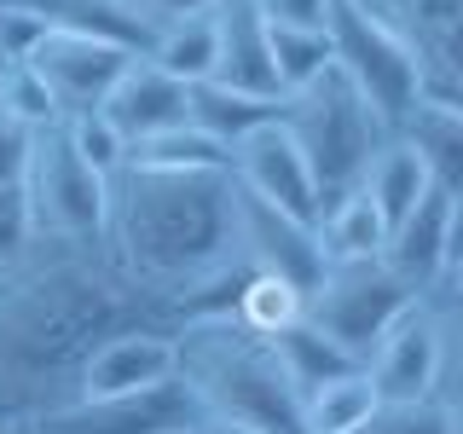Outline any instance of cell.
<instances>
[{"instance_id": "6da1fadb", "label": "cell", "mask_w": 463, "mask_h": 434, "mask_svg": "<svg viewBox=\"0 0 463 434\" xmlns=\"http://www.w3.org/2000/svg\"><path fill=\"white\" fill-rule=\"evenodd\" d=\"M122 330H168V307L110 260L105 238H35L0 272V429L76 400L81 365Z\"/></svg>"}, {"instance_id": "7a4b0ae2", "label": "cell", "mask_w": 463, "mask_h": 434, "mask_svg": "<svg viewBox=\"0 0 463 434\" xmlns=\"http://www.w3.org/2000/svg\"><path fill=\"white\" fill-rule=\"evenodd\" d=\"M105 250L168 307L174 330L226 318L243 284V260L232 250V174L116 168Z\"/></svg>"}, {"instance_id": "3957f363", "label": "cell", "mask_w": 463, "mask_h": 434, "mask_svg": "<svg viewBox=\"0 0 463 434\" xmlns=\"http://www.w3.org/2000/svg\"><path fill=\"white\" fill-rule=\"evenodd\" d=\"M174 376L197 400L203 423L243 434H301V394L284 376L267 336L238 318H197L174 330Z\"/></svg>"}, {"instance_id": "277c9868", "label": "cell", "mask_w": 463, "mask_h": 434, "mask_svg": "<svg viewBox=\"0 0 463 434\" xmlns=\"http://www.w3.org/2000/svg\"><path fill=\"white\" fill-rule=\"evenodd\" d=\"M279 127L296 139V151L307 156L318 197L359 185L376 145L388 139V122L371 110V99L342 76L336 64H325L313 81L289 87L279 99Z\"/></svg>"}, {"instance_id": "5b68a950", "label": "cell", "mask_w": 463, "mask_h": 434, "mask_svg": "<svg viewBox=\"0 0 463 434\" xmlns=\"http://www.w3.org/2000/svg\"><path fill=\"white\" fill-rule=\"evenodd\" d=\"M18 185H24L35 238H70V243L105 238L110 180L87 163L76 145H70L64 122L35 127V139H29V163H24V180Z\"/></svg>"}, {"instance_id": "8992f818", "label": "cell", "mask_w": 463, "mask_h": 434, "mask_svg": "<svg viewBox=\"0 0 463 434\" xmlns=\"http://www.w3.org/2000/svg\"><path fill=\"white\" fill-rule=\"evenodd\" d=\"M411 307H417L411 284H405L383 255H371V260H330L325 278L307 289V307H301V318L318 325L330 342L347 347V354L365 365V354Z\"/></svg>"}, {"instance_id": "52a82bcc", "label": "cell", "mask_w": 463, "mask_h": 434, "mask_svg": "<svg viewBox=\"0 0 463 434\" xmlns=\"http://www.w3.org/2000/svg\"><path fill=\"white\" fill-rule=\"evenodd\" d=\"M325 41H330V64L342 70L359 93L371 99V110L388 127L423 99V76H417V58L371 18L359 0H330L325 12Z\"/></svg>"}, {"instance_id": "ba28073f", "label": "cell", "mask_w": 463, "mask_h": 434, "mask_svg": "<svg viewBox=\"0 0 463 434\" xmlns=\"http://www.w3.org/2000/svg\"><path fill=\"white\" fill-rule=\"evenodd\" d=\"M383 260L411 284L417 301H423L429 289L463 284V197L446 192V185H429V192L417 197V209L388 226Z\"/></svg>"}, {"instance_id": "9c48e42d", "label": "cell", "mask_w": 463, "mask_h": 434, "mask_svg": "<svg viewBox=\"0 0 463 434\" xmlns=\"http://www.w3.org/2000/svg\"><path fill=\"white\" fill-rule=\"evenodd\" d=\"M203 423L197 400L185 394L180 376L156 388H134V394H76L52 411H41L35 423H24L29 434H163Z\"/></svg>"}, {"instance_id": "30bf717a", "label": "cell", "mask_w": 463, "mask_h": 434, "mask_svg": "<svg viewBox=\"0 0 463 434\" xmlns=\"http://www.w3.org/2000/svg\"><path fill=\"white\" fill-rule=\"evenodd\" d=\"M417 58L423 99L463 105V0H359Z\"/></svg>"}, {"instance_id": "8fae6325", "label": "cell", "mask_w": 463, "mask_h": 434, "mask_svg": "<svg viewBox=\"0 0 463 434\" xmlns=\"http://www.w3.org/2000/svg\"><path fill=\"white\" fill-rule=\"evenodd\" d=\"M232 250L243 272H272V278L296 284L301 296L325 278V250H318L313 226L296 214H279L272 203H255L232 185Z\"/></svg>"}, {"instance_id": "7c38bea8", "label": "cell", "mask_w": 463, "mask_h": 434, "mask_svg": "<svg viewBox=\"0 0 463 434\" xmlns=\"http://www.w3.org/2000/svg\"><path fill=\"white\" fill-rule=\"evenodd\" d=\"M122 47H110V41H87V35H64V29H47V35L35 41V52L24 58L29 70L41 76V87L52 93L58 105V122H70V116H87L105 105V93L116 87V76L128 70Z\"/></svg>"}, {"instance_id": "4fadbf2b", "label": "cell", "mask_w": 463, "mask_h": 434, "mask_svg": "<svg viewBox=\"0 0 463 434\" xmlns=\"http://www.w3.org/2000/svg\"><path fill=\"white\" fill-rule=\"evenodd\" d=\"M226 174H232V185H238L243 197L272 203L279 214H296V221H307V226H313V214H318L313 168H307V156L296 151V139H289L279 122L255 127L250 139L232 145Z\"/></svg>"}, {"instance_id": "5bb4252c", "label": "cell", "mask_w": 463, "mask_h": 434, "mask_svg": "<svg viewBox=\"0 0 463 434\" xmlns=\"http://www.w3.org/2000/svg\"><path fill=\"white\" fill-rule=\"evenodd\" d=\"M99 116L122 134V145H139L163 127H180L185 122V87L163 76L151 58H128V70L116 76V87L105 93Z\"/></svg>"}, {"instance_id": "9a60e30c", "label": "cell", "mask_w": 463, "mask_h": 434, "mask_svg": "<svg viewBox=\"0 0 463 434\" xmlns=\"http://www.w3.org/2000/svg\"><path fill=\"white\" fill-rule=\"evenodd\" d=\"M214 81L260 99H284L267 52V18L255 0H214Z\"/></svg>"}, {"instance_id": "2e32d148", "label": "cell", "mask_w": 463, "mask_h": 434, "mask_svg": "<svg viewBox=\"0 0 463 434\" xmlns=\"http://www.w3.org/2000/svg\"><path fill=\"white\" fill-rule=\"evenodd\" d=\"M174 376V336L168 330H122V336L99 342L81 365L76 394H134L156 388Z\"/></svg>"}, {"instance_id": "e0dca14e", "label": "cell", "mask_w": 463, "mask_h": 434, "mask_svg": "<svg viewBox=\"0 0 463 434\" xmlns=\"http://www.w3.org/2000/svg\"><path fill=\"white\" fill-rule=\"evenodd\" d=\"M24 6L35 24L64 29V35H87V41H110V47L145 58L156 41V24L145 18L134 0H12Z\"/></svg>"}, {"instance_id": "ac0fdd59", "label": "cell", "mask_w": 463, "mask_h": 434, "mask_svg": "<svg viewBox=\"0 0 463 434\" xmlns=\"http://www.w3.org/2000/svg\"><path fill=\"white\" fill-rule=\"evenodd\" d=\"M394 139L411 145V156L429 168L434 185L463 197V105H446V99H417L411 110L388 127Z\"/></svg>"}, {"instance_id": "d6986e66", "label": "cell", "mask_w": 463, "mask_h": 434, "mask_svg": "<svg viewBox=\"0 0 463 434\" xmlns=\"http://www.w3.org/2000/svg\"><path fill=\"white\" fill-rule=\"evenodd\" d=\"M185 122L197 134H209L221 151L232 156V145L250 139L255 127L279 122V99H260V93H243V87H226V81H197L185 87Z\"/></svg>"}, {"instance_id": "ffe728a7", "label": "cell", "mask_w": 463, "mask_h": 434, "mask_svg": "<svg viewBox=\"0 0 463 434\" xmlns=\"http://www.w3.org/2000/svg\"><path fill=\"white\" fill-rule=\"evenodd\" d=\"M313 238H318V250H325V267L330 260H371V255H383L388 226H383V214H376V203L359 192V185H347V192L318 197Z\"/></svg>"}, {"instance_id": "44dd1931", "label": "cell", "mask_w": 463, "mask_h": 434, "mask_svg": "<svg viewBox=\"0 0 463 434\" xmlns=\"http://www.w3.org/2000/svg\"><path fill=\"white\" fill-rule=\"evenodd\" d=\"M429 185H434V180H429V168L417 163V156H411V145L394 139V134L376 145V156L365 163V174H359V192H365V197L376 203L383 226L405 221V214L417 209V197H423Z\"/></svg>"}, {"instance_id": "7402d4cb", "label": "cell", "mask_w": 463, "mask_h": 434, "mask_svg": "<svg viewBox=\"0 0 463 434\" xmlns=\"http://www.w3.org/2000/svg\"><path fill=\"white\" fill-rule=\"evenodd\" d=\"M272 354H279L284 376L296 382V394H313V388L336 382V376H347V371H365L347 347H336L318 325H307V318H296L289 330H279V336H272Z\"/></svg>"}, {"instance_id": "603a6c76", "label": "cell", "mask_w": 463, "mask_h": 434, "mask_svg": "<svg viewBox=\"0 0 463 434\" xmlns=\"http://www.w3.org/2000/svg\"><path fill=\"white\" fill-rule=\"evenodd\" d=\"M145 58H151L163 76H174L180 87L209 81L214 76V6L209 12H185V18L163 24Z\"/></svg>"}, {"instance_id": "cb8c5ba5", "label": "cell", "mask_w": 463, "mask_h": 434, "mask_svg": "<svg viewBox=\"0 0 463 434\" xmlns=\"http://www.w3.org/2000/svg\"><path fill=\"white\" fill-rule=\"evenodd\" d=\"M122 168H163V174H226V151L209 134H197L192 122L163 127V134L128 145Z\"/></svg>"}, {"instance_id": "d4e9b609", "label": "cell", "mask_w": 463, "mask_h": 434, "mask_svg": "<svg viewBox=\"0 0 463 434\" xmlns=\"http://www.w3.org/2000/svg\"><path fill=\"white\" fill-rule=\"evenodd\" d=\"M376 411V394L365 382V371H347L336 382L301 394V434H347V429H365Z\"/></svg>"}, {"instance_id": "484cf974", "label": "cell", "mask_w": 463, "mask_h": 434, "mask_svg": "<svg viewBox=\"0 0 463 434\" xmlns=\"http://www.w3.org/2000/svg\"><path fill=\"white\" fill-rule=\"evenodd\" d=\"M301 307H307V296H301L296 284L272 278V272H243L238 296H232V318H238L243 330H255V336H267V342L296 325Z\"/></svg>"}, {"instance_id": "4316f807", "label": "cell", "mask_w": 463, "mask_h": 434, "mask_svg": "<svg viewBox=\"0 0 463 434\" xmlns=\"http://www.w3.org/2000/svg\"><path fill=\"white\" fill-rule=\"evenodd\" d=\"M267 52H272V76H279V93L313 81L318 70L330 64V41L325 29H307V24H272L267 18Z\"/></svg>"}, {"instance_id": "83f0119b", "label": "cell", "mask_w": 463, "mask_h": 434, "mask_svg": "<svg viewBox=\"0 0 463 434\" xmlns=\"http://www.w3.org/2000/svg\"><path fill=\"white\" fill-rule=\"evenodd\" d=\"M371 434H463L458 423V400L423 394V400H383L371 411Z\"/></svg>"}, {"instance_id": "f1b7e54d", "label": "cell", "mask_w": 463, "mask_h": 434, "mask_svg": "<svg viewBox=\"0 0 463 434\" xmlns=\"http://www.w3.org/2000/svg\"><path fill=\"white\" fill-rule=\"evenodd\" d=\"M0 110H6L12 122H24L29 134H35V127H52V122H58L52 93L41 87V76H35L29 64H0Z\"/></svg>"}, {"instance_id": "f546056e", "label": "cell", "mask_w": 463, "mask_h": 434, "mask_svg": "<svg viewBox=\"0 0 463 434\" xmlns=\"http://www.w3.org/2000/svg\"><path fill=\"white\" fill-rule=\"evenodd\" d=\"M64 134H70V145H76V151L87 156V163H93L99 174H105V180H110V174L128 163V145H122V134H116V127H110L99 110H87V116H70V122H64Z\"/></svg>"}, {"instance_id": "4dcf8cb0", "label": "cell", "mask_w": 463, "mask_h": 434, "mask_svg": "<svg viewBox=\"0 0 463 434\" xmlns=\"http://www.w3.org/2000/svg\"><path fill=\"white\" fill-rule=\"evenodd\" d=\"M29 243H35V226H29V203H24V185H0V272L18 260Z\"/></svg>"}, {"instance_id": "1f68e13d", "label": "cell", "mask_w": 463, "mask_h": 434, "mask_svg": "<svg viewBox=\"0 0 463 434\" xmlns=\"http://www.w3.org/2000/svg\"><path fill=\"white\" fill-rule=\"evenodd\" d=\"M41 35H47V24H35L24 6L0 0V64H24V58L35 52Z\"/></svg>"}, {"instance_id": "d6a6232c", "label": "cell", "mask_w": 463, "mask_h": 434, "mask_svg": "<svg viewBox=\"0 0 463 434\" xmlns=\"http://www.w3.org/2000/svg\"><path fill=\"white\" fill-rule=\"evenodd\" d=\"M29 127L24 122H12L6 110H0V185H12V180H24V163H29Z\"/></svg>"}, {"instance_id": "836d02e7", "label": "cell", "mask_w": 463, "mask_h": 434, "mask_svg": "<svg viewBox=\"0 0 463 434\" xmlns=\"http://www.w3.org/2000/svg\"><path fill=\"white\" fill-rule=\"evenodd\" d=\"M255 6H260V18H272V24H307V29H325L330 0H255Z\"/></svg>"}, {"instance_id": "e575fe53", "label": "cell", "mask_w": 463, "mask_h": 434, "mask_svg": "<svg viewBox=\"0 0 463 434\" xmlns=\"http://www.w3.org/2000/svg\"><path fill=\"white\" fill-rule=\"evenodd\" d=\"M134 6H139L156 29H163V24H174V18H185V12H209L214 0H134Z\"/></svg>"}, {"instance_id": "d590c367", "label": "cell", "mask_w": 463, "mask_h": 434, "mask_svg": "<svg viewBox=\"0 0 463 434\" xmlns=\"http://www.w3.org/2000/svg\"><path fill=\"white\" fill-rule=\"evenodd\" d=\"M163 434H209L203 423H185V429H163Z\"/></svg>"}, {"instance_id": "8d00e7d4", "label": "cell", "mask_w": 463, "mask_h": 434, "mask_svg": "<svg viewBox=\"0 0 463 434\" xmlns=\"http://www.w3.org/2000/svg\"><path fill=\"white\" fill-rule=\"evenodd\" d=\"M203 429H209V434H243V429H226V423H203Z\"/></svg>"}, {"instance_id": "74e56055", "label": "cell", "mask_w": 463, "mask_h": 434, "mask_svg": "<svg viewBox=\"0 0 463 434\" xmlns=\"http://www.w3.org/2000/svg\"><path fill=\"white\" fill-rule=\"evenodd\" d=\"M347 434H371V429H347Z\"/></svg>"}, {"instance_id": "f35d334b", "label": "cell", "mask_w": 463, "mask_h": 434, "mask_svg": "<svg viewBox=\"0 0 463 434\" xmlns=\"http://www.w3.org/2000/svg\"><path fill=\"white\" fill-rule=\"evenodd\" d=\"M12 434H29V429H12Z\"/></svg>"}, {"instance_id": "ab89813d", "label": "cell", "mask_w": 463, "mask_h": 434, "mask_svg": "<svg viewBox=\"0 0 463 434\" xmlns=\"http://www.w3.org/2000/svg\"><path fill=\"white\" fill-rule=\"evenodd\" d=\"M0 434H12V429H0Z\"/></svg>"}]
</instances>
